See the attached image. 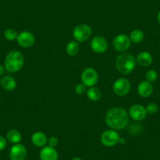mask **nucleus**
<instances>
[{
	"instance_id": "1",
	"label": "nucleus",
	"mask_w": 160,
	"mask_h": 160,
	"mask_svg": "<svg viewBox=\"0 0 160 160\" xmlns=\"http://www.w3.org/2000/svg\"><path fill=\"white\" fill-rule=\"evenodd\" d=\"M130 115L122 108H113L108 111L105 115V122L112 130H122L127 126Z\"/></svg>"
},
{
	"instance_id": "2",
	"label": "nucleus",
	"mask_w": 160,
	"mask_h": 160,
	"mask_svg": "<svg viewBox=\"0 0 160 160\" xmlns=\"http://www.w3.org/2000/svg\"><path fill=\"white\" fill-rule=\"evenodd\" d=\"M136 58L131 53H124L120 54L115 61L117 70L122 75H129L131 73L136 66Z\"/></svg>"
},
{
	"instance_id": "3",
	"label": "nucleus",
	"mask_w": 160,
	"mask_h": 160,
	"mask_svg": "<svg viewBox=\"0 0 160 160\" xmlns=\"http://www.w3.org/2000/svg\"><path fill=\"white\" fill-rule=\"evenodd\" d=\"M24 56L18 50H12L7 53L5 58V68L10 72H17L24 66Z\"/></svg>"
},
{
	"instance_id": "4",
	"label": "nucleus",
	"mask_w": 160,
	"mask_h": 160,
	"mask_svg": "<svg viewBox=\"0 0 160 160\" xmlns=\"http://www.w3.org/2000/svg\"><path fill=\"white\" fill-rule=\"evenodd\" d=\"M92 35V29L89 25L81 24L74 28L73 37L78 42H83L90 38Z\"/></svg>"
},
{
	"instance_id": "5",
	"label": "nucleus",
	"mask_w": 160,
	"mask_h": 160,
	"mask_svg": "<svg viewBox=\"0 0 160 160\" xmlns=\"http://www.w3.org/2000/svg\"><path fill=\"white\" fill-rule=\"evenodd\" d=\"M81 79H82V83L87 87H93L96 85L98 81V72L93 68H87L82 72Z\"/></svg>"
},
{
	"instance_id": "6",
	"label": "nucleus",
	"mask_w": 160,
	"mask_h": 160,
	"mask_svg": "<svg viewBox=\"0 0 160 160\" xmlns=\"http://www.w3.org/2000/svg\"><path fill=\"white\" fill-rule=\"evenodd\" d=\"M119 134L114 130H105L101 136V143L106 147H113L116 145L119 141Z\"/></svg>"
},
{
	"instance_id": "7",
	"label": "nucleus",
	"mask_w": 160,
	"mask_h": 160,
	"mask_svg": "<svg viewBox=\"0 0 160 160\" xmlns=\"http://www.w3.org/2000/svg\"><path fill=\"white\" fill-rule=\"evenodd\" d=\"M130 39L128 35L125 34H120L116 35L113 40V47L115 50L118 52H125L130 48Z\"/></svg>"
},
{
	"instance_id": "8",
	"label": "nucleus",
	"mask_w": 160,
	"mask_h": 160,
	"mask_svg": "<svg viewBox=\"0 0 160 160\" xmlns=\"http://www.w3.org/2000/svg\"><path fill=\"white\" fill-rule=\"evenodd\" d=\"M130 90V82L127 78H119L114 82L113 91L120 97L125 96Z\"/></svg>"
},
{
	"instance_id": "9",
	"label": "nucleus",
	"mask_w": 160,
	"mask_h": 160,
	"mask_svg": "<svg viewBox=\"0 0 160 160\" xmlns=\"http://www.w3.org/2000/svg\"><path fill=\"white\" fill-rule=\"evenodd\" d=\"M27 155L28 151L25 146L18 143L12 146L9 153V157L10 160H25Z\"/></svg>"
},
{
	"instance_id": "10",
	"label": "nucleus",
	"mask_w": 160,
	"mask_h": 160,
	"mask_svg": "<svg viewBox=\"0 0 160 160\" xmlns=\"http://www.w3.org/2000/svg\"><path fill=\"white\" fill-rule=\"evenodd\" d=\"M108 43L105 38L101 35H97L93 38L90 42L92 50L96 53H103L107 50Z\"/></svg>"
},
{
	"instance_id": "11",
	"label": "nucleus",
	"mask_w": 160,
	"mask_h": 160,
	"mask_svg": "<svg viewBox=\"0 0 160 160\" xmlns=\"http://www.w3.org/2000/svg\"><path fill=\"white\" fill-rule=\"evenodd\" d=\"M18 43L23 48H29L32 47L35 43V36L32 33L29 32H22L18 34Z\"/></svg>"
},
{
	"instance_id": "12",
	"label": "nucleus",
	"mask_w": 160,
	"mask_h": 160,
	"mask_svg": "<svg viewBox=\"0 0 160 160\" xmlns=\"http://www.w3.org/2000/svg\"><path fill=\"white\" fill-rule=\"evenodd\" d=\"M129 115L135 121H141L145 118L147 112L145 108L143 107L141 104H133L130 107Z\"/></svg>"
},
{
	"instance_id": "13",
	"label": "nucleus",
	"mask_w": 160,
	"mask_h": 160,
	"mask_svg": "<svg viewBox=\"0 0 160 160\" xmlns=\"http://www.w3.org/2000/svg\"><path fill=\"white\" fill-rule=\"evenodd\" d=\"M40 160H58V153L55 148L45 146L39 152Z\"/></svg>"
},
{
	"instance_id": "14",
	"label": "nucleus",
	"mask_w": 160,
	"mask_h": 160,
	"mask_svg": "<svg viewBox=\"0 0 160 160\" xmlns=\"http://www.w3.org/2000/svg\"><path fill=\"white\" fill-rule=\"evenodd\" d=\"M138 94L142 98H148L151 96L153 93V86L152 82H148L147 80L141 81L138 87Z\"/></svg>"
},
{
	"instance_id": "15",
	"label": "nucleus",
	"mask_w": 160,
	"mask_h": 160,
	"mask_svg": "<svg viewBox=\"0 0 160 160\" xmlns=\"http://www.w3.org/2000/svg\"><path fill=\"white\" fill-rule=\"evenodd\" d=\"M47 135L42 132H35L32 134V142L35 146L38 148H43L45 147L46 144H47Z\"/></svg>"
},
{
	"instance_id": "16",
	"label": "nucleus",
	"mask_w": 160,
	"mask_h": 160,
	"mask_svg": "<svg viewBox=\"0 0 160 160\" xmlns=\"http://www.w3.org/2000/svg\"><path fill=\"white\" fill-rule=\"evenodd\" d=\"M136 61L138 63V64H140L142 67H148V66L152 64L153 58H152V54L150 53L144 51L138 55Z\"/></svg>"
},
{
	"instance_id": "17",
	"label": "nucleus",
	"mask_w": 160,
	"mask_h": 160,
	"mask_svg": "<svg viewBox=\"0 0 160 160\" xmlns=\"http://www.w3.org/2000/svg\"><path fill=\"white\" fill-rule=\"evenodd\" d=\"M1 86L5 89L6 90L8 91H12V90H15L17 87V82L16 80L11 76H4L3 78L1 79Z\"/></svg>"
},
{
	"instance_id": "18",
	"label": "nucleus",
	"mask_w": 160,
	"mask_h": 160,
	"mask_svg": "<svg viewBox=\"0 0 160 160\" xmlns=\"http://www.w3.org/2000/svg\"><path fill=\"white\" fill-rule=\"evenodd\" d=\"M22 139L21 133L17 130H10L7 133V140L11 144H18Z\"/></svg>"
},
{
	"instance_id": "19",
	"label": "nucleus",
	"mask_w": 160,
	"mask_h": 160,
	"mask_svg": "<svg viewBox=\"0 0 160 160\" xmlns=\"http://www.w3.org/2000/svg\"><path fill=\"white\" fill-rule=\"evenodd\" d=\"M87 97L89 99L92 101H98L101 98V91L98 87H91L87 90Z\"/></svg>"
},
{
	"instance_id": "20",
	"label": "nucleus",
	"mask_w": 160,
	"mask_h": 160,
	"mask_svg": "<svg viewBox=\"0 0 160 160\" xmlns=\"http://www.w3.org/2000/svg\"><path fill=\"white\" fill-rule=\"evenodd\" d=\"M78 51H79V45L75 40L70 41L66 46V52L69 56H75L78 54Z\"/></svg>"
},
{
	"instance_id": "21",
	"label": "nucleus",
	"mask_w": 160,
	"mask_h": 160,
	"mask_svg": "<svg viewBox=\"0 0 160 160\" xmlns=\"http://www.w3.org/2000/svg\"><path fill=\"white\" fill-rule=\"evenodd\" d=\"M130 39L133 43H140L144 38V34L140 29H134L130 34Z\"/></svg>"
},
{
	"instance_id": "22",
	"label": "nucleus",
	"mask_w": 160,
	"mask_h": 160,
	"mask_svg": "<svg viewBox=\"0 0 160 160\" xmlns=\"http://www.w3.org/2000/svg\"><path fill=\"white\" fill-rule=\"evenodd\" d=\"M18 35V32H17L16 30H14L13 28H8L5 31V32H4V37H5L7 40H10V41H13V40L17 39Z\"/></svg>"
},
{
	"instance_id": "23",
	"label": "nucleus",
	"mask_w": 160,
	"mask_h": 160,
	"mask_svg": "<svg viewBox=\"0 0 160 160\" xmlns=\"http://www.w3.org/2000/svg\"><path fill=\"white\" fill-rule=\"evenodd\" d=\"M145 78L147 81H148L150 82H153L155 81H156L157 78H158V74H157L156 71L149 70L146 73Z\"/></svg>"
},
{
	"instance_id": "24",
	"label": "nucleus",
	"mask_w": 160,
	"mask_h": 160,
	"mask_svg": "<svg viewBox=\"0 0 160 160\" xmlns=\"http://www.w3.org/2000/svg\"><path fill=\"white\" fill-rule=\"evenodd\" d=\"M146 112H147V114H150V115H153V114H155L158 110V107L156 104L155 103H150L147 105V107L145 108Z\"/></svg>"
},
{
	"instance_id": "25",
	"label": "nucleus",
	"mask_w": 160,
	"mask_h": 160,
	"mask_svg": "<svg viewBox=\"0 0 160 160\" xmlns=\"http://www.w3.org/2000/svg\"><path fill=\"white\" fill-rule=\"evenodd\" d=\"M87 86L84 85L83 83H78L77 84L76 87H75V90L77 94L78 95H82L87 92Z\"/></svg>"
},
{
	"instance_id": "26",
	"label": "nucleus",
	"mask_w": 160,
	"mask_h": 160,
	"mask_svg": "<svg viewBox=\"0 0 160 160\" xmlns=\"http://www.w3.org/2000/svg\"><path fill=\"white\" fill-rule=\"evenodd\" d=\"M141 123H135L130 127V133L132 134H138V130H142V127L140 125Z\"/></svg>"
},
{
	"instance_id": "27",
	"label": "nucleus",
	"mask_w": 160,
	"mask_h": 160,
	"mask_svg": "<svg viewBox=\"0 0 160 160\" xmlns=\"http://www.w3.org/2000/svg\"><path fill=\"white\" fill-rule=\"evenodd\" d=\"M47 144H48V146H50V147H57L58 144V138H56V137H50L48 139Z\"/></svg>"
},
{
	"instance_id": "28",
	"label": "nucleus",
	"mask_w": 160,
	"mask_h": 160,
	"mask_svg": "<svg viewBox=\"0 0 160 160\" xmlns=\"http://www.w3.org/2000/svg\"><path fill=\"white\" fill-rule=\"evenodd\" d=\"M7 138H5L4 137L0 136V152L7 148Z\"/></svg>"
},
{
	"instance_id": "29",
	"label": "nucleus",
	"mask_w": 160,
	"mask_h": 160,
	"mask_svg": "<svg viewBox=\"0 0 160 160\" xmlns=\"http://www.w3.org/2000/svg\"><path fill=\"white\" fill-rule=\"evenodd\" d=\"M5 72V66H2L0 64V76H2Z\"/></svg>"
},
{
	"instance_id": "30",
	"label": "nucleus",
	"mask_w": 160,
	"mask_h": 160,
	"mask_svg": "<svg viewBox=\"0 0 160 160\" xmlns=\"http://www.w3.org/2000/svg\"><path fill=\"white\" fill-rule=\"evenodd\" d=\"M125 142H126V140L124 139V138H120L119 141H118V143H120V144H125Z\"/></svg>"
},
{
	"instance_id": "31",
	"label": "nucleus",
	"mask_w": 160,
	"mask_h": 160,
	"mask_svg": "<svg viewBox=\"0 0 160 160\" xmlns=\"http://www.w3.org/2000/svg\"><path fill=\"white\" fill-rule=\"evenodd\" d=\"M157 20H158V23H159V24H160V11L158 12V15H157Z\"/></svg>"
},
{
	"instance_id": "32",
	"label": "nucleus",
	"mask_w": 160,
	"mask_h": 160,
	"mask_svg": "<svg viewBox=\"0 0 160 160\" xmlns=\"http://www.w3.org/2000/svg\"><path fill=\"white\" fill-rule=\"evenodd\" d=\"M71 160H82V158H80L79 157H74Z\"/></svg>"
},
{
	"instance_id": "33",
	"label": "nucleus",
	"mask_w": 160,
	"mask_h": 160,
	"mask_svg": "<svg viewBox=\"0 0 160 160\" xmlns=\"http://www.w3.org/2000/svg\"><path fill=\"white\" fill-rule=\"evenodd\" d=\"M0 86H1V79H0Z\"/></svg>"
}]
</instances>
